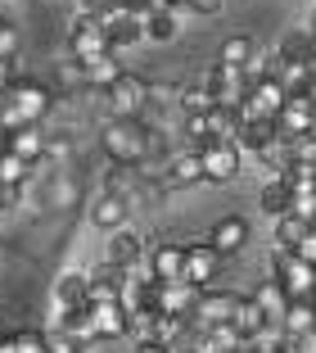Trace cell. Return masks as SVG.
<instances>
[{
	"mask_svg": "<svg viewBox=\"0 0 316 353\" xmlns=\"http://www.w3.org/2000/svg\"><path fill=\"white\" fill-rule=\"evenodd\" d=\"M280 141V127L271 123V118H240V136H235V145L249 150V154H266V150Z\"/></svg>",
	"mask_w": 316,
	"mask_h": 353,
	"instance_id": "cell-16",
	"label": "cell"
},
{
	"mask_svg": "<svg viewBox=\"0 0 316 353\" xmlns=\"http://www.w3.org/2000/svg\"><path fill=\"white\" fill-rule=\"evenodd\" d=\"M109 50H113L109 28H104L100 19L77 14V23H72V32H68V54L72 59H95V54H109Z\"/></svg>",
	"mask_w": 316,
	"mask_h": 353,
	"instance_id": "cell-7",
	"label": "cell"
},
{
	"mask_svg": "<svg viewBox=\"0 0 316 353\" xmlns=\"http://www.w3.org/2000/svg\"><path fill=\"white\" fill-rule=\"evenodd\" d=\"M54 303H59V312L91 308V276L86 272H59L54 276Z\"/></svg>",
	"mask_w": 316,
	"mask_h": 353,
	"instance_id": "cell-18",
	"label": "cell"
},
{
	"mask_svg": "<svg viewBox=\"0 0 316 353\" xmlns=\"http://www.w3.org/2000/svg\"><path fill=\"white\" fill-rule=\"evenodd\" d=\"M312 118H316V100H307V95H289L285 114L275 118V127H280V141H294V136H312Z\"/></svg>",
	"mask_w": 316,
	"mask_h": 353,
	"instance_id": "cell-15",
	"label": "cell"
},
{
	"mask_svg": "<svg viewBox=\"0 0 316 353\" xmlns=\"http://www.w3.org/2000/svg\"><path fill=\"white\" fill-rule=\"evenodd\" d=\"M167 5H190V0H167Z\"/></svg>",
	"mask_w": 316,
	"mask_h": 353,
	"instance_id": "cell-46",
	"label": "cell"
},
{
	"mask_svg": "<svg viewBox=\"0 0 316 353\" xmlns=\"http://www.w3.org/2000/svg\"><path fill=\"white\" fill-rule=\"evenodd\" d=\"M104 28H109L113 54H118V50H127V46H136V41L145 37V23H140V19H131V14H118V19H109Z\"/></svg>",
	"mask_w": 316,
	"mask_h": 353,
	"instance_id": "cell-28",
	"label": "cell"
},
{
	"mask_svg": "<svg viewBox=\"0 0 316 353\" xmlns=\"http://www.w3.org/2000/svg\"><path fill=\"white\" fill-rule=\"evenodd\" d=\"M50 353H86L82 340H72V335H59V340H50Z\"/></svg>",
	"mask_w": 316,
	"mask_h": 353,
	"instance_id": "cell-40",
	"label": "cell"
},
{
	"mask_svg": "<svg viewBox=\"0 0 316 353\" xmlns=\"http://www.w3.org/2000/svg\"><path fill=\"white\" fill-rule=\"evenodd\" d=\"M28 176H32V163L19 154H10V150L0 145V186H28Z\"/></svg>",
	"mask_w": 316,
	"mask_h": 353,
	"instance_id": "cell-31",
	"label": "cell"
},
{
	"mask_svg": "<svg viewBox=\"0 0 316 353\" xmlns=\"http://www.w3.org/2000/svg\"><path fill=\"white\" fill-rule=\"evenodd\" d=\"M217 59H222V63H231V68H249V63L257 59V41L249 37V32H235V37H226V41H222Z\"/></svg>",
	"mask_w": 316,
	"mask_h": 353,
	"instance_id": "cell-25",
	"label": "cell"
},
{
	"mask_svg": "<svg viewBox=\"0 0 316 353\" xmlns=\"http://www.w3.org/2000/svg\"><path fill=\"white\" fill-rule=\"evenodd\" d=\"M307 231H312V222H307V218H298V213H285V218H275L271 240H275V250H289V254H294L298 245L307 240Z\"/></svg>",
	"mask_w": 316,
	"mask_h": 353,
	"instance_id": "cell-24",
	"label": "cell"
},
{
	"mask_svg": "<svg viewBox=\"0 0 316 353\" xmlns=\"http://www.w3.org/2000/svg\"><path fill=\"white\" fill-rule=\"evenodd\" d=\"M127 199L118 195V190H104V195H95L91 199V222L100 231H109V236H118V231H127Z\"/></svg>",
	"mask_w": 316,
	"mask_h": 353,
	"instance_id": "cell-14",
	"label": "cell"
},
{
	"mask_svg": "<svg viewBox=\"0 0 316 353\" xmlns=\"http://www.w3.org/2000/svg\"><path fill=\"white\" fill-rule=\"evenodd\" d=\"M91 303H123V294H127V272L118 268V263H95L91 272Z\"/></svg>",
	"mask_w": 316,
	"mask_h": 353,
	"instance_id": "cell-10",
	"label": "cell"
},
{
	"mask_svg": "<svg viewBox=\"0 0 316 353\" xmlns=\"http://www.w3.org/2000/svg\"><path fill=\"white\" fill-rule=\"evenodd\" d=\"M181 109H185V118H204L217 109V95L204 82H190V86H181Z\"/></svg>",
	"mask_w": 316,
	"mask_h": 353,
	"instance_id": "cell-30",
	"label": "cell"
},
{
	"mask_svg": "<svg viewBox=\"0 0 316 353\" xmlns=\"http://www.w3.org/2000/svg\"><path fill=\"white\" fill-rule=\"evenodd\" d=\"M249 299H253L257 308L266 312V322H271V326H280V322H285L289 303H294V299H289V294H285V285H280V281H275V276L257 281V285H253V294H249Z\"/></svg>",
	"mask_w": 316,
	"mask_h": 353,
	"instance_id": "cell-20",
	"label": "cell"
},
{
	"mask_svg": "<svg viewBox=\"0 0 316 353\" xmlns=\"http://www.w3.org/2000/svg\"><path fill=\"white\" fill-rule=\"evenodd\" d=\"M82 14H86V19L109 23V19H118V14H123V0H82Z\"/></svg>",
	"mask_w": 316,
	"mask_h": 353,
	"instance_id": "cell-34",
	"label": "cell"
},
{
	"mask_svg": "<svg viewBox=\"0 0 316 353\" xmlns=\"http://www.w3.org/2000/svg\"><path fill=\"white\" fill-rule=\"evenodd\" d=\"M149 272L163 281V285L181 281L185 276V245H176V240H158L154 254H149Z\"/></svg>",
	"mask_w": 316,
	"mask_h": 353,
	"instance_id": "cell-17",
	"label": "cell"
},
{
	"mask_svg": "<svg viewBox=\"0 0 316 353\" xmlns=\"http://www.w3.org/2000/svg\"><path fill=\"white\" fill-rule=\"evenodd\" d=\"M289 104V91L280 86V77H262V82H253V91H249L244 109H240V118H280Z\"/></svg>",
	"mask_w": 316,
	"mask_h": 353,
	"instance_id": "cell-8",
	"label": "cell"
},
{
	"mask_svg": "<svg viewBox=\"0 0 316 353\" xmlns=\"http://www.w3.org/2000/svg\"><path fill=\"white\" fill-rule=\"evenodd\" d=\"M72 199H77V181L63 176V172H54L50 186H45V208H68Z\"/></svg>",
	"mask_w": 316,
	"mask_h": 353,
	"instance_id": "cell-32",
	"label": "cell"
},
{
	"mask_svg": "<svg viewBox=\"0 0 316 353\" xmlns=\"http://www.w3.org/2000/svg\"><path fill=\"white\" fill-rule=\"evenodd\" d=\"M217 272H222V254L208 245V240H199V245H185V276L190 285H199V290H213Z\"/></svg>",
	"mask_w": 316,
	"mask_h": 353,
	"instance_id": "cell-9",
	"label": "cell"
},
{
	"mask_svg": "<svg viewBox=\"0 0 316 353\" xmlns=\"http://www.w3.org/2000/svg\"><path fill=\"white\" fill-rule=\"evenodd\" d=\"M163 10H172L167 0H123V14H131V19H154V14H163Z\"/></svg>",
	"mask_w": 316,
	"mask_h": 353,
	"instance_id": "cell-35",
	"label": "cell"
},
{
	"mask_svg": "<svg viewBox=\"0 0 316 353\" xmlns=\"http://www.w3.org/2000/svg\"><path fill=\"white\" fill-rule=\"evenodd\" d=\"M222 5H226V0H190L185 10L199 14V19H217V14H222Z\"/></svg>",
	"mask_w": 316,
	"mask_h": 353,
	"instance_id": "cell-37",
	"label": "cell"
},
{
	"mask_svg": "<svg viewBox=\"0 0 316 353\" xmlns=\"http://www.w3.org/2000/svg\"><path fill=\"white\" fill-rule=\"evenodd\" d=\"M91 317H95V335L100 340H123L131 335V303H91Z\"/></svg>",
	"mask_w": 316,
	"mask_h": 353,
	"instance_id": "cell-12",
	"label": "cell"
},
{
	"mask_svg": "<svg viewBox=\"0 0 316 353\" xmlns=\"http://www.w3.org/2000/svg\"><path fill=\"white\" fill-rule=\"evenodd\" d=\"M82 63V73H86V86H95V91H113V86L127 77V68H123V59L118 54H95V59H77Z\"/></svg>",
	"mask_w": 316,
	"mask_h": 353,
	"instance_id": "cell-19",
	"label": "cell"
},
{
	"mask_svg": "<svg viewBox=\"0 0 316 353\" xmlns=\"http://www.w3.org/2000/svg\"><path fill=\"white\" fill-rule=\"evenodd\" d=\"M275 59L280 63H316V37L303 28H289L285 37H280V46H275Z\"/></svg>",
	"mask_w": 316,
	"mask_h": 353,
	"instance_id": "cell-22",
	"label": "cell"
},
{
	"mask_svg": "<svg viewBox=\"0 0 316 353\" xmlns=\"http://www.w3.org/2000/svg\"><path fill=\"white\" fill-rule=\"evenodd\" d=\"M5 150H10V154H19V159H28V163L36 168L45 154H50V136L41 132V123H28V127H19V132L5 136Z\"/></svg>",
	"mask_w": 316,
	"mask_h": 353,
	"instance_id": "cell-13",
	"label": "cell"
},
{
	"mask_svg": "<svg viewBox=\"0 0 316 353\" xmlns=\"http://www.w3.org/2000/svg\"><path fill=\"white\" fill-rule=\"evenodd\" d=\"M100 145L113 163H123V168L145 163L149 159V127L140 118H109L100 132Z\"/></svg>",
	"mask_w": 316,
	"mask_h": 353,
	"instance_id": "cell-1",
	"label": "cell"
},
{
	"mask_svg": "<svg viewBox=\"0 0 316 353\" xmlns=\"http://www.w3.org/2000/svg\"><path fill=\"white\" fill-rule=\"evenodd\" d=\"M140 245L145 240L136 236V231H118V236L109 240V263H118L123 272H131L136 263H140Z\"/></svg>",
	"mask_w": 316,
	"mask_h": 353,
	"instance_id": "cell-27",
	"label": "cell"
},
{
	"mask_svg": "<svg viewBox=\"0 0 316 353\" xmlns=\"http://www.w3.org/2000/svg\"><path fill=\"white\" fill-rule=\"evenodd\" d=\"M199 181H204V159H199V150L167 159V168H163V186L167 190H185V186H199Z\"/></svg>",
	"mask_w": 316,
	"mask_h": 353,
	"instance_id": "cell-21",
	"label": "cell"
},
{
	"mask_svg": "<svg viewBox=\"0 0 316 353\" xmlns=\"http://www.w3.org/2000/svg\"><path fill=\"white\" fill-rule=\"evenodd\" d=\"M14 344H19V353H50V335L45 331H14Z\"/></svg>",
	"mask_w": 316,
	"mask_h": 353,
	"instance_id": "cell-33",
	"label": "cell"
},
{
	"mask_svg": "<svg viewBox=\"0 0 316 353\" xmlns=\"http://www.w3.org/2000/svg\"><path fill=\"white\" fill-rule=\"evenodd\" d=\"M19 82V59H0V91H10Z\"/></svg>",
	"mask_w": 316,
	"mask_h": 353,
	"instance_id": "cell-38",
	"label": "cell"
},
{
	"mask_svg": "<svg viewBox=\"0 0 316 353\" xmlns=\"http://www.w3.org/2000/svg\"><path fill=\"white\" fill-rule=\"evenodd\" d=\"M104 104H109V118H145V109H149V82L127 73L113 91H104Z\"/></svg>",
	"mask_w": 316,
	"mask_h": 353,
	"instance_id": "cell-6",
	"label": "cell"
},
{
	"mask_svg": "<svg viewBox=\"0 0 316 353\" xmlns=\"http://www.w3.org/2000/svg\"><path fill=\"white\" fill-rule=\"evenodd\" d=\"M208 245H213L222 259H235V254L249 245V222L240 218V213H226V218H217L213 231H208Z\"/></svg>",
	"mask_w": 316,
	"mask_h": 353,
	"instance_id": "cell-11",
	"label": "cell"
},
{
	"mask_svg": "<svg viewBox=\"0 0 316 353\" xmlns=\"http://www.w3.org/2000/svg\"><path fill=\"white\" fill-rule=\"evenodd\" d=\"M5 109H10V91H0V114H5Z\"/></svg>",
	"mask_w": 316,
	"mask_h": 353,
	"instance_id": "cell-45",
	"label": "cell"
},
{
	"mask_svg": "<svg viewBox=\"0 0 316 353\" xmlns=\"http://www.w3.org/2000/svg\"><path fill=\"white\" fill-rule=\"evenodd\" d=\"M240 303H244V294L235 290H204L199 294V308H194V326L199 331H217V326H231L235 312H240Z\"/></svg>",
	"mask_w": 316,
	"mask_h": 353,
	"instance_id": "cell-5",
	"label": "cell"
},
{
	"mask_svg": "<svg viewBox=\"0 0 316 353\" xmlns=\"http://www.w3.org/2000/svg\"><path fill=\"white\" fill-rule=\"evenodd\" d=\"M307 32L316 37V5H312V14H307Z\"/></svg>",
	"mask_w": 316,
	"mask_h": 353,
	"instance_id": "cell-44",
	"label": "cell"
},
{
	"mask_svg": "<svg viewBox=\"0 0 316 353\" xmlns=\"http://www.w3.org/2000/svg\"><path fill=\"white\" fill-rule=\"evenodd\" d=\"M185 5H172V10H163V14H154V19H145V41H154V46H167V41H176V14H181Z\"/></svg>",
	"mask_w": 316,
	"mask_h": 353,
	"instance_id": "cell-29",
	"label": "cell"
},
{
	"mask_svg": "<svg viewBox=\"0 0 316 353\" xmlns=\"http://www.w3.org/2000/svg\"><path fill=\"white\" fill-rule=\"evenodd\" d=\"M312 136H316V118H312Z\"/></svg>",
	"mask_w": 316,
	"mask_h": 353,
	"instance_id": "cell-47",
	"label": "cell"
},
{
	"mask_svg": "<svg viewBox=\"0 0 316 353\" xmlns=\"http://www.w3.org/2000/svg\"><path fill=\"white\" fill-rule=\"evenodd\" d=\"M298 259H303V263H312V268H316V227L312 231H307V240H303V245H298Z\"/></svg>",
	"mask_w": 316,
	"mask_h": 353,
	"instance_id": "cell-39",
	"label": "cell"
},
{
	"mask_svg": "<svg viewBox=\"0 0 316 353\" xmlns=\"http://www.w3.org/2000/svg\"><path fill=\"white\" fill-rule=\"evenodd\" d=\"M0 353H19V344H14V335H0Z\"/></svg>",
	"mask_w": 316,
	"mask_h": 353,
	"instance_id": "cell-42",
	"label": "cell"
},
{
	"mask_svg": "<svg viewBox=\"0 0 316 353\" xmlns=\"http://www.w3.org/2000/svg\"><path fill=\"white\" fill-rule=\"evenodd\" d=\"M136 353H172V349H163V344H154V340H149V344H140Z\"/></svg>",
	"mask_w": 316,
	"mask_h": 353,
	"instance_id": "cell-43",
	"label": "cell"
},
{
	"mask_svg": "<svg viewBox=\"0 0 316 353\" xmlns=\"http://www.w3.org/2000/svg\"><path fill=\"white\" fill-rule=\"evenodd\" d=\"M231 326L240 331V340H244V344H253V340H257V335H262L271 322H266V312H262V308H257V303L244 294V303H240V312H235V322H231Z\"/></svg>",
	"mask_w": 316,
	"mask_h": 353,
	"instance_id": "cell-26",
	"label": "cell"
},
{
	"mask_svg": "<svg viewBox=\"0 0 316 353\" xmlns=\"http://www.w3.org/2000/svg\"><path fill=\"white\" fill-rule=\"evenodd\" d=\"M23 186H0V208H14V199H19Z\"/></svg>",
	"mask_w": 316,
	"mask_h": 353,
	"instance_id": "cell-41",
	"label": "cell"
},
{
	"mask_svg": "<svg viewBox=\"0 0 316 353\" xmlns=\"http://www.w3.org/2000/svg\"><path fill=\"white\" fill-rule=\"evenodd\" d=\"M199 159H204V181H213V186L235 181L240 168H244V150L235 145V141H208V145L199 150Z\"/></svg>",
	"mask_w": 316,
	"mask_h": 353,
	"instance_id": "cell-3",
	"label": "cell"
},
{
	"mask_svg": "<svg viewBox=\"0 0 316 353\" xmlns=\"http://www.w3.org/2000/svg\"><path fill=\"white\" fill-rule=\"evenodd\" d=\"M10 109L23 118V123H45V114L54 109V95L45 82H32V77H19L10 86Z\"/></svg>",
	"mask_w": 316,
	"mask_h": 353,
	"instance_id": "cell-4",
	"label": "cell"
},
{
	"mask_svg": "<svg viewBox=\"0 0 316 353\" xmlns=\"http://www.w3.org/2000/svg\"><path fill=\"white\" fill-rule=\"evenodd\" d=\"M257 208H262L266 218H285V213H294V195H289V186L280 181V176H266V186L257 190Z\"/></svg>",
	"mask_w": 316,
	"mask_h": 353,
	"instance_id": "cell-23",
	"label": "cell"
},
{
	"mask_svg": "<svg viewBox=\"0 0 316 353\" xmlns=\"http://www.w3.org/2000/svg\"><path fill=\"white\" fill-rule=\"evenodd\" d=\"M185 136L194 141V150H204L213 141V127H208V114L204 118H185Z\"/></svg>",
	"mask_w": 316,
	"mask_h": 353,
	"instance_id": "cell-36",
	"label": "cell"
},
{
	"mask_svg": "<svg viewBox=\"0 0 316 353\" xmlns=\"http://www.w3.org/2000/svg\"><path fill=\"white\" fill-rule=\"evenodd\" d=\"M271 276L285 285L289 299H316V268H312V263H303L298 254L275 250L271 254Z\"/></svg>",
	"mask_w": 316,
	"mask_h": 353,
	"instance_id": "cell-2",
	"label": "cell"
}]
</instances>
